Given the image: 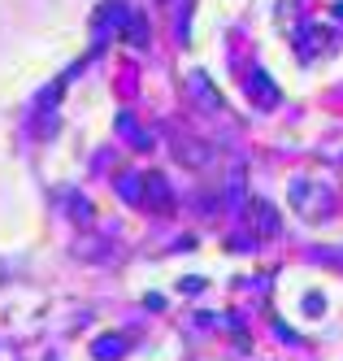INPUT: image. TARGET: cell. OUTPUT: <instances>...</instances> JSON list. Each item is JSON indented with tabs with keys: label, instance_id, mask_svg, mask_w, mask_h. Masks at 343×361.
<instances>
[{
	"label": "cell",
	"instance_id": "obj_9",
	"mask_svg": "<svg viewBox=\"0 0 343 361\" xmlns=\"http://www.w3.org/2000/svg\"><path fill=\"white\" fill-rule=\"evenodd\" d=\"M118 131H122L130 144H139V152H152V135H148V131H139V126L130 122V114H118Z\"/></svg>",
	"mask_w": 343,
	"mask_h": 361
},
{
	"label": "cell",
	"instance_id": "obj_1",
	"mask_svg": "<svg viewBox=\"0 0 343 361\" xmlns=\"http://www.w3.org/2000/svg\"><path fill=\"white\" fill-rule=\"evenodd\" d=\"M244 87H248V96H252V105H261V109H274L278 100H282V92H278V83L270 79L261 66H252L248 70V79H244Z\"/></svg>",
	"mask_w": 343,
	"mask_h": 361
},
{
	"label": "cell",
	"instance_id": "obj_3",
	"mask_svg": "<svg viewBox=\"0 0 343 361\" xmlns=\"http://www.w3.org/2000/svg\"><path fill=\"white\" fill-rule=\"evenodd\" d=\"M144 209H152V214L174 209V192L166 183V174H144Z\"/></svg>",
	"mask_w": 343,
	"mask_h": 361
},
{
	"label": "cell",
	"instance_id": "obj_10",
	"mask_svg": "<svg viewBox=\"0 0 343 361\" xmlns=\"http://www.w3.org/2000/svg\"><path fill=\"white\" fill-rule=\"evenodd\" d=\"M66 209L74 214V222H78V226H87V222L96 218V214H92V200H87L83 192H66Z\"/></svg>",
	"mask_w": 343,
	"mask_h": 361
},
{
	"label": "cell",
	"instance_id": "obj_14",
	"mask_svg": "<svg viewBox=\"0 0 343 361\" xmlns=\"http://www.w3.org/2000/svg\"><path fill=\"white\" fill-rule=\"evenodd\" d=\"M335 18H343V0H339V5H335Z\"/></svg>",
	"mask_w": 343,
	"mask_h": 361
},
{
	"label": "cell",
	"instance_id": "obj_6",
	"mask_svg": "<svg viewBox=\"0 0 343 361\" xmlns=\"http://www.w3.org/2000/svg\"><path fill=\"white\" fill-rule=\"evenodd\" d=\"M122 39H126L130 48H148V44H152V27H148L144 9H130V13H126V22H122Z\"/></svg>",
	"mask_w": 343,
	"mask_h": 361
},
{
	"label": "cell",
	"instance_id": "obj_13",
	"mask_svg": "<svg viewBox=\"0 0 343 361\" xmlns=\"http://www.w3.org/2000/svg\"><path fill=\"white\" fill-rule=\"evenodd\" d=\"M178 288H182V292H187V296H196V292L204 288V283H200V279H182V283H178Z\"/></svg>",
	"mask_w": 343,
	"mask_h": 361
},
{
	"label": "cell",
	"instance_id": "obj_4",
	"mask_svg": "<svg viewBox=\"0 0 343 361\" xmlns=\"http://www.w3.org/2000/svg\"><path fill=\"white\" fill-rule=\"evenodd\" d=\"M292 200H296V209H304V214H326L330 209V196L318 192L308 178H296V183H292Z\"/></svg>",
	"mask_w": 343,
	"mask_h": 361
},
{
	"label": "cell",
	"instance_id": "obj_2",
	"mask_svg": "<svg viewBox=\"0 0 343 361\" xmlns=\"http://www.w3.org/2000/svg\"><path fill=\"white\" fill-rule=\"evenodd\" d=\"M126 13H130V5H126V0H104V5H100V13H96V22H92V27H96V39L104 44V39H109L113 31H122Z\"/></svg>",
	"mask_w": 343,
	"mask_h": 361
},
{
	"label": "cell",
	"instance_id": "obj_7",
	"mask_svg": "<svg viewBox=\"0 0 343 361\" xmlns=\"http://www.w3.org/2000/svg\"><path fill=\"white\" fill-rule=\"evenodd\" d=\"M92 357L96 361H122L126 357V335H96Z\"/></svg>",
	"mask_w": 343,
	"mask_h": 361
},
{
	"label": "cell",
	"instance_id": "obj_8",
	"mask_svg": "<svg viewBox=\"0 0 343 361\" xmlns=\"http://www.w3.org/2000/svg\"><path fill=\"white\" fill-rule=\"evenodd\" d=\"M118 196L144 209V174H118Z\"/></svg>",
	"mask_w": 343,
	"mask_h": 361
},
{
	"label": "cell",
	"instance_id": "obj_12",
	"mask_svg": "<svg viewBox=\"0 0 343 361\" xmlns=\"http://www.w3.org/2000/svg\"><path fill=\"white\" fill-rule=\"evenodd\" d=\"M322 309H326L322 296H304V314H322Z\"/></svg>",
	"mask_w": 343,
	"mask_h": 361
},
{
	"label": "cell",
	"instance_id": "obj_11",
	"mask_svg": "<svg viewBox=\"0 0 343 361\" xmlns=\"http://www.w3.org/2000/svg\"><path fill=\"white\" fill-rule=\"evenodd\" d=\"M192 92L196 100H208V109H222V92L208 83V74H192Z\"/></svg>",
	"mask_w": 343,
	"mask_h": 361
},
{
	"label": "cell",
	"instance_id": "obj_5",
	"mask_svg": "<svg viewBox=\"0 0 343 361\" xmlns=\"http://www.w3.org/2000/svg\"><path fill=\"white\" fill-rule=\"evenodd\" d=\"M248 214H252V231H256V235H278V231H282V218H278V209H274V204L270 200H248Z\"/></svg>",
	"mask_w": 343,
	"mask_h": 361
}]
</instances>
